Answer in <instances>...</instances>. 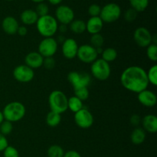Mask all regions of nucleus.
Returning <instances> with one entry per match:
<instances>
[{"label": "nucleus", "instance_id": "nucleus-38", "mask_svg": "<svg viewBox=\"0 0 157 157\" xmlns=\"http://www.w3.org/2000/svg\"><path fill=\"white\" fill-rule=\"evenodd\" d=\"M8 146H9V143H8L7 138L0 133V152L4 151V150Z\"/></svg>", "mask_w": 157, "mask_h": 157}, {"label": "nucleus", "instance_id": "nucleus-27", "mask_svg": "<svg viewBox=\"0 0 157 157\" xmlns=\"http://www.w3.org/2000/svg\"><path fill=\"white\" fill-rule=\"evenodd\" d=\"M47 154L48 157H63L64 151L59 145H52L48 149Z\"/></svg>", "mask_w": 157, "mask_h": 157}, {"label": "nucleus", "instance_id": "nucleus-24", "mask_svg": "<svg viewBox=\"0 0 157 157\" xmlns=\"http://www.w3.org/2000/svg\"><path fill=\"white\" fill-rule=\"evenodd\" d=\"M61 121V114L58 113H55L54 111H50L46 116V124L51 127H55Z\"/></svg>", "mask_w": 157, "mask_h": 157}, {"label": "nucleus", "instance_id": "nucleus-11", "mask_svg": "<svg viewBox=\"0 0 157 157\" xmlns=\"http://www.w3.org/2000/svg\"><path fill=\"white\" fill-rule=\"evenodd\" d=\"M75 124L81 129H88L93 125L94 117L88 110L83 108L75 113Z\"/></svg>", "mask_w": 157, "mask_h": 157}, {"label": "nucleus", "instance_id": "nucleus-26", "mask_svg": "<svg viewBox=\"0 0 157 157\" xmlns=\"http://www.w3.org/2000/svg\"><path fill=\"white\" fill-rule=\"evenodd\" d=\"M130 6L137 12H142L149 6V0H129Z\"/></svg>", "mask_w": 157, "mask_h": 157}, {"label": "nucleus", "instance_id": "nucleus-20", "mask_svg": "<svg viewBox=\"0 0 157 157\" xmlns=\"http://www.w3.org/2000/svg\"><path fill=\"white\" fill-rule=\"evenodd\" d=\"M38 18H39L38 15L33 9L24 10L20 15V19L21 22L25 25H32L34 24H36Z\"/></svg>", "mask_w": 157, "mask_h": 157}, {"label": "nucleus", "instance_id": "nucleus-31", "mask_svg": "<svg viewBox=\"0 0 157 157\" xmlns=\"http://www.w3.org/2000/svg\"><path fill=\"white\" fill-rule=\"evenodd\" d=\"M147 55L150 61L156 62L157 61V45L156 44L152 43L147 47Z\"/></svg>", "mask_w": 157, "mask_h": 157}, {"label": "nucleus", "instance_id": "nucleus-1", "mask_svg": "<svg viewBox=\"0 0 157 157\" xmlns=\"http://www.w3.org/2000/svg\"><path fill=\"white\" fill-rule=\"evenodd\" d=\"M121 83L129 91L139 94L148 87L147 71L140 66H130L121 74Z\"/></svg>", "mask_w": 157, "mask_h": 157}, {"label": "nucleus", "instance_id": "nucleus-39", "mask_svg": "<svg viewBox=\"0 0 157 157\" xmlns=\"http://www.w3.org/2000/svg\"><path fill=\"white\" fill-rule=\"evenodd\" d=\"M141 122L140 117L139 115L137 114H133L130 117V124L133 126H138Z\"/></svg>", "mask_w": 157, "mask_h": 157}, {"label": "nucleus", "instance_id": "nucleus-42", "mask_svg": "<svg viewBox=\"0 0 157 157\" xmlns=\"http://www.w3.org/2000/svg\"><path fill=\"white\" fill-rule=\"evenodd\" d=\"M58 30H59V32H61V33L66 32H67V25H66L61 24L60 25H58Z\"/></svg>", "mask_w": 157, "mask_h": 157}, {"label": "nucleus", "instance_id": "nucleus-36", "mask_svg": "<svg viewBox=\"0 0 157 157\" xmlns=\"http://www.w3.org/2000/svg\"><path fill=\"white\" fill-rule=\"evenodd\" d=\"M101 11V7L98 4H92L88 8V14L90 15V17L100 16Z\"/></svg>", "mask_w": 157, "mask_h": 157}, {"label": "nucleus", "instance_id": "nucleus-4", "mask_svg": "<svg viewBox=\"0 0 157 157\" xmlns=\"http://www.w3.org/2000/svg\"><path fill=\"white\" fill-rule=\"evenodd\" d=\"M68 98L61 90H55L51 92L48 97V104L51 111H54L59 114L64 113L67 110Z\"/></svg>", "mask_w": 157, "mask_h": 157}, {"label": "nucleus", "instance_id": "nucleus-22", "mask_svg": "<svg viewBox=\"0 0 157 157\" xmlns=\"http://www.w3.org/2000/svg\"><path fill=\"white\" fill-rule=\"evenodd\" d=\"M83 108H84L83 101L80 100L79 98H78L75 96L71 97L70 98H68V101H67V109H69L71 111L75 113Z\"/></svg>", "mask_w": 157, "mask_h": 157}, {"label": "nucleus", "instance_id": "nucleus-28", "mask_svg": "<svg viewBox=\"0 0 157 157\" xmlns=\"http://www.w3.org/2000/svg\"><path fill=\"white\" fill-rule=\"evenodd\" d=\"M147 79H148L149 84H151L152 85H157V65L154 64L152 67H150L148 71L147 72Z\"/></svg>", "mask_w": 157, "mask_h": 157}, {"label": "nucleus", "instance_id": "nucleus-25", "mask_svg": "<svg viewBox=\"0 0 157 157\" xmlns=\"http://www.w3.org/2000/svg\"><path fill=\"white\" fill-rule=\"evenodd\" d=\"M101 55H102V59L110 64V62L117 59V52L116 49L113 48H108L103 50Z\"/></svg>", "mask_w": 157, "mask_h": 157}, {"label": "nucleus", "instance_id": "nucleus-15", "mask_svg": "<svg viewBox=\"0 0 157 157\" xmlns=\"http://www.w3.org/2000/svg\"><path fill=\"white\" fill-rule=\"evenodd\" d=\"M138 94V101L143 106L147 107H154L157 103V97L156 94L150 90H143Z\"/></svg>", "mask_w": 157, "mask_h": 157}, {"label": "nucleus", "instance_id": "nucleus-8", "mask_svg": "<svg viewBox=\"0 0 157 157\" xmlns=\"http://www.w3.org/2000/svg\"><path fill=\"white\" fill-rule=\"evenodd\" d=\"M58 43L56 39L51 38H44L38 44V53L43 58H50L53 57L58 51Z\"/></svg>", "mask_w": 157, "mask_h": 157}, {"label": "nucleus", "instance_id": "nucleus-14", "mask_svg": "<svg viewBox=\"0 0 157 157\" xmlns=\"http://www.w3.org/2000/svg\"><path fill=\"white\" fill-rule=\"evenodd\" d=\"M78 42L74 38H67L62 43L61 52L63 56L67 59H74L77 57L78 50Z\"/></svg>", "mask_w": 157, "mask_h": 157}, {"label": "nucleus", "instance_id": "nucleus-6", "mask_svg": "<svg viewBox=\"0 0 157 157\" xmlns=\"http://www.w3.org/2000/svg\"><path fill=\"white\" fill-rule=\"evenodd\" d=\"M121 15V9L116 3H108L101 8L100 18L103 22L112 23L119 19Z\"/></svg>", "mask_w": 157, "mask_h": 157}, {"label": "nucleus", "instance_id": "nucleus-45", "mask_svg": "<svg viewBox=\"0 0 157 157\" xmlns=\"http://www.w3.org/2000/svg\"><path fill=\"white\" fill-rule=\"evenodd\" d=\"M33 2H35V3H41V2H44V0H32Z\"/></svg>", "mask_w": 157, "mask_h": 157}, {"label": "nucleus", "instance_id": "nucleus-43", "mask_svg": "<svg viewBox=\"0 0 157 157\" xmlns=\"http://www.w3.org/2000/svg\"><path fill=\"white\" fill-rule=\"evenodd\" d=\"M49 2L52 5H54V6H57V5H59L63 0H48Z\"/></svg>", "mask_w": 157, "mask_h": 157}, {"label": "nucleus", "instance_id": "nucleus-17", "mask_svg": "<svg viewBox=\"0 0 157 157\" xmlns=\"http://www.w3.org/2000/svg\"><path fill=\"white\" fill-rule=\"evenodd\" d=\"M104 27V22L99 16L90 17L86 22V31L90 35L98 34Z\"/></svg>", "mask_w": 157, "mask_h": 157}, {"label": "nucleus", "instance_id": "nucleus-13", "mask_svg": "<svg viewBox=\"0 0 157 157\" xmlns=\"http://www.w3.org/2000/svg\"><path fill=\"white\" fill-rule=\"evenodd\" d=\"M133 39L137 45L141 48H147L152 44L153 35L145 27H139L135 30Z\"/></svg>", "mask_w": 157, "mask_h": 157}, {"label": "nucleus", "instance_id": "nucleus-12", "mask_svg": "<svg viewBox=\"0 0 157 157\" xmlns=\"http://www.w3.org/2000/svg\"><path fill=\"white\" fill-rule=\"evenodd\" d=\"M55 18L58 22L67 25L75 20V12L68 6H59L55 11Z\"/></svg>", "mask_w": 157, "mask_h": 157}, {"label": "nucleus", "instance_id": "nucleus-2", "mask_svg": "<svg viewBox=\"0 0 157 157\" xmlns=\"http://www.w3.org/2000/svg\"><path fill=\"white\" fill-rule=\"evenodd\" d=\"M38 33L44 38H51L56 34L58 29V22L51 15L39 17L36 22Z\"/></svg>", "mask_w": 157, "mask_h": 157}, {"label": "nucleus", "instance_id": "nucleus-37", "mask_svg": "<svg viewBox=\"0 0 157 157\" xmlns=\"http://www.w3.org/2000/svg\"><path fill=\"white\" fill-rule=\"evenodd\" d=\"M46 69L48 70H52L55 67V60L54 59L53 57H50V58H44V61H43V65Z\"/></svg>", "mask_w": 157, "mask_h": 157}, {"label": "nucleus", "instance_id": "nucleus-32", "mask_svg": "<svg viewBox=\"0 0 157 157\" xmlns=\"http://www.w3.org/2000/svg\"><path fill=\"white\" fill-rule=\"evenodd\" d=\"M13 130V125L12 123L5 120L1 124H0V133L4 136H8L10 134Z\"/></svg>", "mask_w": 157, "mask_h": 157}, {"label": "nucleus", "instance_id": "nucleus-16", "mask_svg": "<svg viewBox=\"0 0 157 157\" xmlns=\"http://www.w3.org/2000/svg\"><path fill=\"white\" fill-rule=\"evenodd\" d=\"M44 58L38 52H32L27 54L25 58V65L32 69H38L43 65Z\"/></svg>", "mask_w": 157, "mask_h": 157}, {"label": "nucleus", "instance_id": "nucleus-30", "mask_svg": "<svg viewBox=\"0 0 157 157\" xmlns=\"http://www.w3.org/2000/svg\"><path fill=\"white\" fill-rule=\"evenodd\" d=\"M74 91H75V96L79 98L82 101H84L88 99L89 95H90L88 87H86L74 89Z\"/></svg>", "mask_w": 157, "mask_h": 157}, {"label": "nucleus", "instance_id": "nucleus-33", "mask_svg": "<svg viewBox=\"0 0 157 157\" xmlns=\"http://www.w3.org/2000/svg\"><path fill=\"white\" fill-rule=\"evenodd\" d=\"M35 11L37 13V15H38V17L44 16V15H48L49 8L48 6V5L45 4V3H38L36 7V9Z\"/></svg>", "mask_w": 157, "mask_h": 157}, {"label": "nucleus", "instance_id": "nucleus-46", "mask_svg": "<svg viewBox=\"0 0 157 157\" xmlns=\"http://www.w3.org/2000/svg\"><path fill=\"white\" fill-rule=\"evenodd\" d=\"M6 1H13V0H6Z\"/></svg>", "mask_w": 157, "mask_h": 157}, {"label": "nucleus", "instance_id": "nucleus-40", "mask_svg": "<svg viewBox=\"0 0 157 157\" xmlns=\"http://www.w3.org/2000/svg\"><path fill=\"white\" fill-rule=\"evenodd\" d=\"M63 157H81V156L76 150H69V151L64 153Z\"/></svg>", "mask_w": 157, "mask_h": 157}, {"label": "nucleus", "instance_id": "nucleus-23", "mask_svg": "<svg viewBox=\"0 0 157 157\" xmlns=\"http://www.w3.org/2000/svg\"><path fill=\"white\" fill-rule=\"evenodd\" d=\"M70 29L75 34H82L86 31V22L81 19L73 20L70 23Z\"/></svg>", "mask_w": 157, "mask_h": 157}, {"label": "nucleus", "instance_id": "nucleus-34", "mask_svg": "<svg viewBox=\"0 0 157 157\" xmlns=\"http://www.w3.org/2000/svg\"><path fill=\"white\" fill-rule=\"evenodd\" d=\"M4 157H19L18 150L12 146H8L3 151Z\"/></svg>", "mask_w": 157, "mask_h": 157}, {"label": "nucleus", "instance_id": "nucleus-18", "mask_svg": "<svg viewBox=\"0 0 157 157\" xmlns=\"http://www.w3.org/2000/svg\"><path fill=\"white\" fill-rule=\"evenodd\" d=\"M19 24L16 18L12 16H7L2 20V30L8 35H15L17 33Z\"/></svg>", "mask_w": 157, "mask_h": 157}, {"label": "nucleus", "instance_id": "nucleus-7", "mask_svg": "<svg viewBox=\"0 0 157 157\" xmlns=\"http://www.w3.org/2000/svg\"><path fill=\"white\" fill-rule=\"evenodd\" d=\"M67 81L71 84L74 89L84 87H88L91 81V78L86 72H78L74 71L68 73Z\"/></svg>", "mask_w": 157, "mask_h": 157}, {"label": "nucleus", "instance_id": "nucleus-5", "mask_svg": "<svg viewBox=\"0 0 157 157\" xmlns=\"http://www.w3.org/2000/svg\"><path fill=\"white\" fill-rule=\"evenodd\" d=\"M90 72L94 78L97 80L104 81L110 78L111 69L109 63L103 60L102 58H98L91 64Z\"/></svg>", "mask_w": 157, "mask_h": 157}, {"label": "nucleus", "instance_id": "nucleus-19", "mask_svg": "<svg viewBox=\"0 0 157 157\" xmlns=\"http://www.w3.org/2000/svg\"><path fill=\"white\" fill-rule=\"evenodd\" d=\"M143 129L145 131L151 133L157 132V117L153 114H148L144 117L141 121Z\"/></svg>", "mask_w": 157, "mask_h": 157}, {"label": "nucleus", "instance_id": "nucleus-10", "mask_svg": "<svg viewBox=\"0 0 157 157\" xmlns=\"http://www.w3.org/2000/svg\"><path fill=\"white\" fill-rule=\"evenodd\" d=\"M13 77L18 82L28 83L33 80L35 72L33 69L28 67L25 64H20L14 68Z\"/></svg>", "mask_w": 157, "mask_h": 157}, {"label": "nucleus", "instance_id": "nucleus-41", "mask_svg": "<svg viewBox=\"0 0 157 157\" xmlns=\"http://www.w3.org/2000/svg\"><path fill=\"white\" fill-rule=\"evenodd\" d=\"M17 34L21 37L25 36V35L28 34L27 28H26L25 25H21V26L19 25V27H18V31H17Z\"/></svg>", "mask_w": 157, "mask_h": 157}, {"label": "nucleus", "instance_id": "nucleus-29", "mask_svg": "<svg viewBox=\"0 0 157 157\" xmlns=\"http://www.w3.org/2000/svg\"><path fill=\"white\" fill-rule=\"evenodd\" d=\"M104 42V37L100 33L94 34V35H91V38H90V45L93 46L94 48L97 49L99 48H102Z\"/></svg>", "mask_w": 157, "mask_h": 157}, {"label": "nucleus", "instance_id": "nucleus-3", "mask_svg": "<svg viewBox=\"0 0 157 157\" xmlns=\"http://www.w3.org/2000/svg\"><path fill=\"white\" fill-rule=\"evenodd\" d=\"M2 112L6 121L14 123L21 121L24 117L26 110L22 103L12 101L6 104Z\"/></svg>", "mask_w": 157, "mask_h": 157}, {"label": "nucleus", "instance_id": "nucleus-21", "mask_svg": "<svg viewBox=\"0 0 157 157\" xmlns=\"http://www.w3.org/2000/svg\"><path fill=\"white\" fill-rule=\"evenodd\" d=\"M146 140V131L143 128L137 127L133 130L130 135V140L135 145L142 144Z\"/></svg>", "mask_w": 157, "mask_h": 157}, {"label": "nucleus", "instance_id": "nucleus-35", "mask_svg": "<svg viewBox=\"0 0 157 157\" xmlns=\"http://www.w3.org/2000/svg\"><path fill=\"white\" fill-rule=\"evenodd\" d=\"M137 13L138 12L130 8V9H127L125 13H124V18H125L126 21L131 22V21H133L136 19V17H137Z\"/></svg>", "mask_w": 157, "mask_h": 157}, {"label": "nucleus", "instance_id": "nucleus-9", "mask_svg": "<svg viewBox=\"0 0 157 157\" xmlns=\"http://www.w3.org/2000/svg\"><path fill=\"white\" fill-rule=\"evenodd\" d=\"M77 57L81 62L92 64L95 60L98 59V54L96 48L90 44H83L78 48Z\"/></svg>", "mask_w": 157, "mask_h": 157}, {"label": "nucleus", "instance_id": "nucleus-44", "mask_svg": "<svg viewBox=\"0 0 157 157\" xmlns=\"http://www.w3.org/2000/svg\"><path fill=\"white\" fill-rule=\"evenodd\" d=\"M4 121H5V119H4V117H3L2 112L0 111V124H1Z\"/></svg>", "mask_w": 157, "mask_h": 157}]
</instances>
